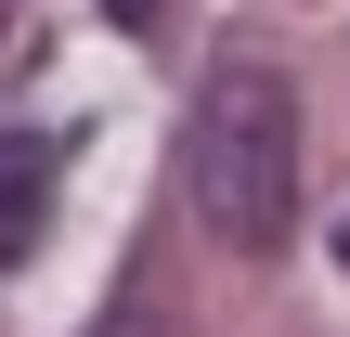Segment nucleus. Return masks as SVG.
I'll list each match as a JSON object with an SVG mask.
<instances>
[{
    "label": "nucleus",
    "mask_w": 350,
    "mask_h": 337,
    "mask_svg": "<svg viewBox=\"0 0 350 337\" xmlns=\"http://www.w3.org/2000/svg\"><path fill=\"white\" fill-rule=\"evenodd\" d=\"M182 195L221 247H286L299 221V104L273 65H208L182 117Z\"/></svg>",
    "instance_id": "1"
},
{
    "label": "nucleus",
    "mask_w": 350,
    "mask_h": 337,
    "mask_svg": "<svg viewBox=\"0 0 350 337\" xmlns=\"http://www.w3.org/2000/svg\"><path fill=\"white\" fill-rule=\"evenodd\" d=\"M39 221H52V143L39 130H0V273L39 247Z\"/></svg>",
    "instance_id": "2"
},
{
    "label": "nucleus",
    "mask_w": 350,
    "mask_h": 337,
    "mask_svg": "<svg viewBox=\"0 0 350 337\" xmlns=\"http://www.w3.org/2000/svg\"><path fill=\"white\" fill-rule=\"evenodd\" d=\"M104 13H117L130 39H156V13H169V0H104Z\"/></svg>",
    "instance_id": "3"
},
{
    "label": "nucleus",
    "mask_w": 350,
    "mask_h": 337,
    "mask_svg": "<svg viewBox=\"0 0 350 337\" xmlns=\"http://www.w3.org/2000/svg\"><path fill=\"white\" fill-rule=\"evenodd\" d=\"M338 273H350V221H338Z\"/></svg>",
    "instance_id": "4"
}]
</instances>
